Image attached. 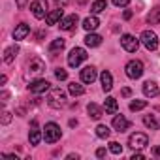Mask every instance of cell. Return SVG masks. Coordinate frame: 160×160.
I'll return each mask as SVG.
<instances>
[{"mask_svg": "<svg viewBox=\"0 0 160 160\" xmlns=\"http://www.w3.org/2000/svg\"><path fill=\"white\" fill-rule=\"evenodd\" d=\"M145 108H147V100H134V102H130V109L132 111H141Z\"/></svg>", "mask_w": 160, "mask_h": 160, "instance_id": "obj_29", "label": "cell"}, {"mask_svg": "<svg viewBox=\"0 0 160 160\" xmlns=\"http://www.w3.org/2000/svg\"><path fill=\"white\" fill-rule=\"evenodd\" d=\"M30 34V27L27 25V23H21V25H17L15 27V30H13V40H25L27 36Z\"/></svg>", "mask_w": 160, "mask_h": 160, "instance_id": "obj_14", "label": "cell"}, {"mask_svg": "<svg viewBox=\"0 0 160 160\" xmlns=\"http://www.w3.org/2000/svg\"><path fill=\"white\" fill-rule=\"evenodd\" d=\"M70 0H57V4H60V6H64V4H68Z\"/></svg>", "mask_w": 160, "mask_h": 160, "instance_id": "obj_42", "label": "cell"}, {"mask_svg": "<svg viewBox=\"0 0 160 160\" xmlns=\"http://www.w3.org/2000/svg\"><path fill=\"white\" fill-rule=\"evenodd\" d=\"M152 154H154V156H160V145H158V147H154V149H152Z\"/></svg>", "mask_w": 160, "mask_h": 160, "instance_id": "obj_39", "label": "cell"}, {"mask_svg": "<svg viewBox=\"0 0 160 160\" xmlns=\"http://www.w3.org/2000/svg\"><path fill=\"white\" fill-rule=\"evenodd\" d=\"M49 89H51V83L45 81V79H36L34 83L28 85V91L34 92V94H42V92H45V91H49Z\"/></svg>", "mask_w": 160, "mask_h": 160, "instance_id": "obj_9", "label": "cell"}, {"mask_svg": "<svg viewBox=\"0 0 160 160\" xmlns=\"http://www.w3.org/2000/svg\"><path fill=\"white\" fill-rule=\"evenodd\" d=\"M113 4H115L117 8H124V6L130 4V0H113Z\"/></svg>", "mask_w": 160, "mask_h": 160, "instance_id": "obj_34", "label": "cell"}, {"mask_svg": "<svg viewBox=\"0 0 160 160\" xmlns=\"http://www.w3.org/2000/svg\"><path fill=\"white\" fill-rule=\"evenodd\" d=\"M100 81H102V89H104L106 92H109V91L113 89V75H111L108 70H104V72H102Z\"/></svg>", "mask_w": 160, "mask_h": 160, "instance_id": "obj_16", "label": "cell"}, {"mask_svg": "<svg viewBox=\"0 0 160 160\" xmlns=\"http://www.w3.org/2000/svg\"><path fill=\"white\" fill-rule=\"evenodd\" d=\"M87 113H89V117H91V119H100V117L104 115V109H102L98 104L91 102V104L87 106Z\"/></svg>", "mask_w": 160, "mask_h": 160, "instance_id": "obj_18", "label": "cell"}, {"mask_svg": "<svg viewBox=\"0 0 160 160\" xmlns=\"http://www.w3.org/2000/svg\"><path fill=\"white\" fill-rule=\"evenodd\" d=\"M139 40H141V43H143L149 51H154V49L158 47V36H156L152 30H143Z\"/></svg>", "mask_w": 160, "mask_h": 160, "instance_id": "obj_5", "label": "cell"}, {"mask_svg": "<svg viewBox=\"0 0 160 160\" xmlns=\"http://www.w3.org/2000/svg\"><path fill=\"white\" fill-rule=\"evenodd\" d=\"M149 143V138H147V134H143V132H136V134H132L130 138H128V145L132 147V149H143L145 145Z\"/></svg>", "mask_w": 160, "mask_h": 160, "instance_id": "obj_7", "label": "cell"}, {"mask_svg": "<svg viewBox=\"0 0 160 160\" xmlns=\"http://www.w3.org/2000/svg\"><path fill=\"white\" fill-rule=\"evenodd\" d=\"M147 21H149L151 25H158V23H160V8L151 10V13L147 15Z\"/></svg>", "mask_w": 160, "mask_h": 160, "instance_id": "obj_28", "label": "cell"}, {"mask_svg": "<svg viewBox=\"0 0 160 160\" xmlns=\"http://www.w3.org/2000/svg\"><path fill=\"white\" fill-rule=\"evenodd\" d=\"M0 122H2V124H10V122H12V113H10L8 109L2 111V119H0Z\"/></svg>", "mask_w": 160, "mask_h": 160, "instance_id": "obj_32", "label": "cell"}, {"mask_svg": "<svg viewBox=\"0 0 160 160\" xmlns=\"http://www.w3.org/2000/svg\"><path fill=\"white\" fill-rule=\"evenodd\" d=\"M62 47H64V40H62V38L53 40L51 45H49V53H55V51H58V49H62Z\"/></svg>", "mask_w": 160, "mask_h": 160, "instance_id": "obj_30", "label": "cell"}, {"mask_svg": "<svg viewBox=\"0 0 160 160\" xmlns=\"http://www.w3.org/2000/svg\"><path fill=\"white\" fill-rule=\"evenodd\" d=\"M132 15H134V13H132V12H130V10H126V12H124V13H122V17H124V19H130V17H132Z\"/></svg>", "mask_w": 160, "mask_h": 160, "instance_id": "obj_37", "label": "cell"}, {"mask_svg": "<svg viewBox=\"0 0 160 160\" xmlns=\"http://www.w3.org/2000/svg\"><path fill=\"white\" fill-rule=\"evenodd\" d=\"M77 21H79V17H77L75 13H72V15H68V17H62V21L58 23V27H60L62 30H73V27L77 25Z\"/></svg>", "mask_w": 160, "mask_h": 160, "instance_id": "obj_10", "label": "cell"}, {"mask_svg": "<svg viewBox=\"0 0 160 160\" xmlns=\"http://www.w3.org/2000/svg\"><path fill=\"white\" fill-rule=\"evenodd\" d=\"M68 91H70V94L72 96H81L83 92H85V89H83V85H79V83H70V87H68Z\"/></svg>", "mask_w": 160, "mask_h": 160, "instance_id": "obj_26", "label": "cell"}, {"mask_svg": "<svg viewBox=\"0 0 160 160\" xmlns=\"http://www.w3.org/2000/svg\"><path fill=\"white\" fill-rule=\"evenodd\" d=\"M68 158H70V160H73V158L77 160V158H79V154H68Z\"/></svg>", "mask_w": 160, "mask_h": 160, "instance_id": "obj_43", "label": "cell"}, {"mask_svg": "<svg viewBox=\"0 0 160 160\" xmlns=\"http://www.w3.org/2000/svg\"><path fill=\"white\" fill-rule=\"evenodd\" d=\"M62 17H64V10H53V12H49L47 13V17H45V23L47 25H58L60 21H62Z\"/></svg>", "mask_w": 160, "mask_h": 160, "instance_id": "obj_13", "label": "cell"}, {"mask_svg": "<svg viewBox=\"0 0 160 160\" xmlns=\"http://www.w3.org/2000/svg\"><path fill=\"white\" fill-rule=\"evenodd\" d=\"M60 136H62V130H60V126L57 122H47L45 124V128H43V139H45V143H55V141L60 139Z\"/></svg>", "mask_w": 160, "mask_h": 160, "instance_id": "obj_2", "label": "cell"}, {"mask_svg": "<svg viewBox=\"0 0 160 160\" xmlns=\"http://www.w3.org/2000/svg\"><path fill=\"white\" fill-rule=\"evenodd\" d=\"M83 60H87V51L83 47H73L68 55V64L72 68H77L79 64H81Z\"/></svg>", "mask_w": 160, "mask_h": 160, "instance_id": "obj_3", "label": "cell"}, {"mask_svg": "<svg viewBox=\"0 0 160 160\" xmlns=\"http://www.w3.org/2000/svg\"><path fill=\"white\" fill-rule=\"evenodd\" d=\"M109 151H111L113 154H121V152H122V147H121V143L111 141V143H109Z\"/></svg>", "mask_w": 160, "mask_h": 160, "instance_id": "obj_31", "label": "cell"}, {"mask_svg": "<svg viewBox=\"0 0 160 160\" xmlns=\"http://www.w3.org/2000/svg\"><path fill=\"white\" fill-rule=\"evenodd\" d=\"M55 75H57V79H60V81H64V79L68 77V72H66V70H62V68H58V70L55 72Z\"/></svg>", "mask_w": 160, "mask_h": 160, "instance_id": "obj_33", "label": "cell"}, {"mask_svg": "<svg viewBox=\"0 0 160 160\" xmlns=\"http://www.w3.org/2000/svg\"><path fill=\"white\" fill-rule=\"evenodd\" d=\"M30 10H32V15L36 19H45L47 17V0H34L30 4Z\"/></svg>", "mask_w": 160, "mask_h": 160, "instance_id": "obj_4", "label": "cell"}, {"mask_svg": "<svg viewBox=\"0 0 160 160\" xmlns=\"http://www.w3.org/2000/svg\"><path fill=\"white\" fill-rule=\"evenodd\" d=\"M17 53H19V47H17V45L8 47V49L4 51V62H6V64H12V62H13V58L17 57Z\"/></svg>", "mask_w": 160, "mask_h": 160, "instance_id": "obj_22", "label": "cell"}, {"mask_svg": "<svg viewBox=\"0 0 160 160\" xmlns=\"http://www.w3.org/2000/svg\"><path fill=\"white\" fill-rule=\"evenodd\" d=\"M113 128H115L117 132H124V130L130 128V121H128L124 115H115V119H113Z\"/></svg>", "mask_w": 160, "mask_h": 160, "instance_id": "obj_11", "label": "cell"}, {"mask_svg": "<svg viewBox=\"0 0 160 160\" xmlns=\"http://www.w3.org/2000/svg\"><path fill=\"white\" fill-rule=\"evenodd\" d=\"M100 27V21H98V17H94V15H91V17H87L85 21H83V28L87 30V32H92V30H96Z\"/></svg>", "mask_w": 160, "mask_h": 160, "instance_id": "obj_19", "label": "cell"}, {"mask_svg": "<svg viewBox=\"0 0 160 160\" xmlns=\"http://www.w3.org/2000/svg\"><path fill=\"white\" fill-rule=\"evenodd\" d=\"M143 94H145L147 98H154V96L158 94V85H156L154 81H145V83H143Z\"/></svg>", "mask_w": 160, "mask_h": 160, "instance_id": "obj_17", "label": "cell"}, {"mask_svg": "<svg viewBox=\"0 0 160 160\" xmlns=\"http://www.w3.org/2000/svg\"><path fill=\"white\" fill-rule=\"evenodd\" d=\"M121 45H122L124 51H128V53H136L138 47H139V40H136L132 34H122V36H121Z\"/></svg>", "mask_w": 160, "mask_h": 160, "instance_id": "obj_8", "label": "cell"}, {"mask_svg": "<svg viewBox=\"0 0 160 160\" xmlns=\"http://www.w3.org/2000/svg\"><path fill=\"white\" fill-rule=\"evenodd\" d=\"M42 138H43V134H42L38 128H32L30 134H28V141H30V145H38V143L42 141Z\"/></svg>", "mask_w": 160, "mask_h": 160, "instance_id": "obj_24", "label": "cell"}, {"mask_svg": "<svg viewBox=\"0 0 160 160\" xmlns=\"http://www.w3.org/2000/svg\"><path fill=\"white\" fill-rule=\"evenodd\" d=\"M100 43H102V36L92 34V32H89V34L85 36V45H87V47H98Z\"/></svg>", "mask_w": 160, "mask_h": 160, "instance_id": "obj_21", "label": "cell"}, {"mask_svg": "<svg viewBox=\"0 0 160 160\" xmlns=\"http://www.w3.org/2000/svg\"><path fill=\"white\" fill-rule=\"evenodd\" d=\"M8 98H10V94L8 92H2V102H8Z\"/></svg>", "mask_w": 160, "mask_h": 160, "instance_id": "obj_41", "label": "cell"}, {"mask_svg": "<svg viewBox=\"0 0 160 160\" xmlns=\"http://www.w3.org/2000/svg\"><path fill=\"white\" fill-rule=\"evenodd\" d=\"M96 156H98V158H104V156H106V149H104V147L96 149Z\"/></svg>", "mask_w": 160, "mask_h": 160, "instance_id": "obj_35", "label": "cell"}, {"mask_svg": "<svg viewBox=\"0 0 160 160\" xmlns=\"http://www.w3.org/2000/svg\"><path fill=\"white\" fill-rule=\"evenodd\" d=\"M15 4H17V6H19V8H23V6H25V4H27V0H15Z\"/></svg>", "mask_w": 160, "mask_h": 160, "instance_id": "obj_40", "label": "cell"}, {"mask_svg": "<svg viewBox=\"0 0 160 160\" xmlns=\"http://www.w3.org/2000/svg\"><path fill=\"white\" fill-rule=\"evenodd\" d=\"M96 79V68L94 66H85L81 70V81L83 83H92Z\"/></svg>", "mask_w": 160, "mask_h": 160, "instance_id": "obj_12", "label": "cell"}, {"mask_svg": "<svg viewBox=\"0 0 160 160\" xmlns=\"http://www.w3.org/2000/svg\"><path fill=\"white\" fill-rule=\"evenodd\" d=\"M143 124H145L147 128H151V130H158V128H160V121L154 119V115H145V117H143Z\"/></svg>", "mask_w": 160, "mask_h": 160, "instance_id": "obj_23", "label": "cell"}, {"mask_svg": "<svg viewBox=\"0 0 160 160\" xmlns=\"http://www.w3.org/2000/svg\"><path fill=\"white\" fill-rule=\"evenodd\" d=\"M141 158H143V154H141V152H136V154L132 156V160H141Z\"/></svg>", "mask_w": 160, "mask_h": 160, "instance_id": "obj_38", "label": "cell"}, {"mask_svg": "<svg viewBox=\"0 0 160 160\" xmlns=\"http://www.w3.org/2000/svg\"><path fill=\"white\" fill-rule=\"evenodd\" d=\"M109 134H111L109 126H106V124H98V126H96V136H98V138L108 139V138H109Z\"/></svg>", "mask_w": 160, "mask_h": 160, "instance_id": "obj_27", "label": "cell"}, {"mask_svg": "<svg viewBox=\"0 0 160 160\" xmlns=\"http://www.w3.org/2000/svg\"><path fill=\"white\" fill-rule=\"evenodd\" d=\"M121 94H122V96H130V94H132V91H130L128 87H124V89L121 91Z\"/></svg>", "mask_w": 160, "mask_h": 160, "instance_id": "obj_36", "label": "cell"}, {"mask_svg": "<svg viewBox=\"0 0 160 160\" xmlns=\"http://www.w3.org/2000/svg\"><path fill=\"white\" fill-rule=\"evenodd\" d=\"M106 8H108V0H94L92 6H91V12H92V13H100V12H104Z\"/></svg>", "mask_w": 160, "mask_h": 160, "instance_id": "obj_25", "label": "cell"}, {"mask_svg": "<svg viewBox=\"0 0 160 160\" xmlns=\"http://www.w3.org/2000/svg\"><path fill=\"white\" fill-rule=\"evenodd\" d=\"M104 109H106V113H109V115L117 113V109H119L117 100H115L113 96H108V98H106V102H104Z\"/></svg>", "mask_w": 160, "mask_h": 160, "instance_id": "obj_20", "label": "cell"}, {"mask_svg": "<svg viewBox=\"0 0 160 160\" xmlns=\"http://www.w3.org/2000/svg\"><path fill=\"white\" fill-rule=\"evenodd\" d=\"M27 70H28L30 73H42V72H45V64H43V60H40V58H32V60L27 64Z\"/></svg>", "mask_w": 160, "mask_h": 160, "instance_id": "obj_15", "label": "cell"}, {"mask_svg": "<svg viewBox=\"0 0 160 160\" xmlns=\"http://www.w3.org/2000/svg\"><path fill=\"white\" fill-rule=\"evenodd\" d=\"M47 104H49L53 109H60V108H64V106H66V92L60 91L58 87L51 89L49 98H47Z\"/></svg>", "mask_w": 160, "mask_h": 160, "instance_id": "obj_1", "label": "cell"}, {"mask_svg": "<svg viewBox=\"0 0 160 160\" xmlns=\"http://www.w3.org/2000/svg\"><path fill=\"white\" fill-rule=\"evenodd\" d=\"M126 75L130 79H139L143 75V62L141 60H130L126 64Z\"/></svg>", "mask_w": 160, "mask_h": 160, "instance_id": "obj_6", "label": "cell"}]
</instances>
